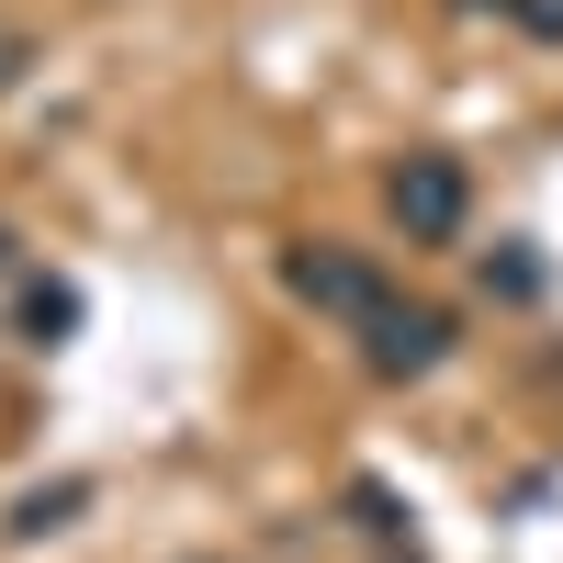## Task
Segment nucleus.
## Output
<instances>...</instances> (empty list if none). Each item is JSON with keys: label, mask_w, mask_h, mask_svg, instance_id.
<instances>
[{"label": "nucleus", "mask_w": 563, "mask_h": 563, "mask_svg": "<svg viewBox=\"0 0 563 563\" xmlns=\"http://www.w3.org/2000/svg\"><path fill=\"white\" fill-rule=\"evenodd\" d=\"M23 327H34V339H57V327H79V294H68V282H34V294H23Z\"/></svg>", "instance_id": "4"}, {"label": "nucleus", "mask_w": 563, "mask_h": 563, "mask_svg": "<svg viewBox=\"0 0 563 563\" xmlns=\"http://www.w3.org/2000/svg\"><path fill=\"white\" fill-rule=\"evenodd\" d=\"M361 339H372V372H395V384H406V372H440V361H451V316L384 294V305L361 316Z\"/></svg>", "instance_id": "1"}, {"label": "nucleus", "mask_w": 563, "mask_h": 563, "mask_svg": "<svg viewBox=\"0 0 563 563\" xmlns=\"http://www.w3.org/2000/svg\"><path fill=\"white\" fill-rule=\"evenodd\" d=\"M462 203H474L462 158H406V169H395V225H406V238H451Z\"/></svg>", "instance_id": "3"}, {"label": "nucleus", "mask_w": 563, "mask_h": 563, "mask_svg": "<svg viewBox=\"0 0 563 563\" xmlns=\"http://www.w3.org/2000/svg\"><path fill=\"white\" fill-rule=\"evenodd\" d=\"M12 57H23V34H0V79H12Z\"/></svg>", "instance_id": "6"}, {"label": "nucleus", "mask_w": 563, "mask_h": 563, "mask_svg": "<svg viewBox=\"0 0 563 563\" xmlns=\"http://www.w3.org/2000/svg\"><path fill=\"white\" fill-rule=\"evenodd\" d=\"M282 282H294V294L305 305H327V316H372V305H384V271H372V260H350V249H294V260H282Z\"/></svg>", "instance_id": "2"}, {"label": "nucleus", "mask_w": 563, "mask_h": 563, "mask_svg": "<svg viewBox=\"0 0 563 563\" xmlns=\"http://www.w3.org/2000/svg\"><path fill=\"white\" fill-rule=\"evenodd\" d=\"M519 23L530 34H563V0H519Z\"/></svg>", "instance_id": "5"}, {"label": "nucleus", "mask_w": 563, "mask_h": 563, "mask_svg": "<svg viewBox=\"0 0 563 563\" xmlns=\"http://www.w3.org/2000/svg\"><path fill=\"white\" fill-rule=\"evenodd\" d=\"M0 260H12V238H0Z\"/></svg>", "instance_id": "7"}]
</instances>
